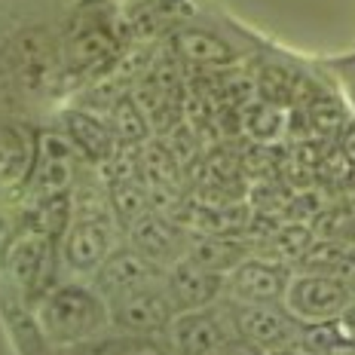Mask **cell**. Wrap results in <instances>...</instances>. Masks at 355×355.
<instances>
[{"instance_id": "obj_11", "label": "cell", "mask_w": 355, "mask_h": 355, "mask_svg": "<svg viewBox=\"0 0 355 355\" xmlns=\"http://www.w3.org/2000/svg\"><path fill=\"white\" fill-rule=\"evenodd\" d=\"M40 135L12 120H0V190H19L31 184Z\"/></svg>"}, {"instance_id": "obj_6", "label": "cell", "mask_w": 355, "mask_h": 355, "mask_svg": "<svg viewBox=\"0 0 355 355\" xmlns=\"http://www.w3.org/2000/svg\"><path fill=\"white\" fill-rule=\"evenodd\" d=\"M120 55V37H116L114 25L95 19L80 16L73 21L64 40V62L71 71H98L107 68L114 58Z\"/></svg>"}, {"instance_id": "obj_5", "label": "cell", "mask_w": 355, "mask_h": 355, "mask_svg": "<svg viewBox=\"0 0 355 355\" xmlns=\"http://www.w3.org/2000/svg\"><path fill=\"white\" fill-rule=\"evenodd\" d=\"M166 266L153 263L150 257H144L138 248H116L105 257V263L95 270V291L107 300H116L123 294H132L138 288H150L157 285V279H162Z\"/></svg>"}, {"instance_id": "obj_21", "label": "cell", "mask_w": 355, "mask_h": 355, "mask_svg": "<svg viewBox=\"0 0 355 355\" xmlns=\"http://www.w3.org/2000/svg\"><path fill=\"white\" fill-rule=\"evenodd\" d=\"M141 178L147 181V187L157 190H175L178 187V172H181V162L175 159V153L168 150V144H144L141 153Z\"/></svg>"}, {"instance_id": "obj_8", "label": "cell", "mask_w": 355, "mask_h": 355, "mask_svg": "<svg viewBox=\"0 0 355 355\" xmlns=\"http://www.w3.org/2000/svg\"><path fill=\"white\" fill-rule=\"evenodd\" d=\"M233 315H220L214 306L205 309H184L168 324L175 355H209L218 349L224 340H230Z\"/></svg>"}, {"instance_id": "obj_28", "label": "cell", "mask_w": 355, "mask_h": 355, "mask_svg": "<svg viewBox=\"0 0 355 355\" xmlns=\"http://www.w3.org/2000/svg\"><path fill=\"white\" fill-rule=\"evenodd\" d=\"M340 157L346 159V166L355 168V123H346L340 129Z\"/></svg>"}, {"instance_id": "obj_26", "label": "cell", "mask_w": 355, "mask_h": 355, "mask_svg": "<svg viewBox=\"0 0 355 355\" xmlns=\"http://www.w3.org/2000/svg\"><path fill=\"white\" fill-rule=\"evenodd\" d=\"M120 355H168V352L153 337H129L125 343H120Z\"/></svg>"}, {"instance_id": "obj_29", "label": "cell", "mask_w": 355, "mask_h": 355, "mask_svg": "<svg viewBox=\"0 0 355 355\" xmlns=\"http://www.w3.org/2000/svg\"><path fill=\"white\" fill-rule=\"evenodd\" d=\"M73 355H120V343H110V340H105V343H77V349H73Z\"/></svg>"}, {"instance_id": "obj_22", "label": "cell", "mask_w": 355, "mask_h": 355, "mask_svg": "<svg viewBox=\"0 0 355 355\" xmlns=\"http://www.w3.org/2000/svg\"><path fill=\"white\" fill-rule=\"evenodd\" d=\"M242 125L254 141H272V138L282 135V125H285V116H282V107L272 105V101H251L242 114Z\"/></svg>"}, {"instance_id": "obj_10", "label": "cell", "mask_w": 355, "mask_h": 355, "mask_svg": "<svg viewBox=\"0 0 355 355\" xmlns=\"http://www.w3.org/2000/svg\"><path fill=\"white\" fill-rule=\"evenodd\" d=\"M166 291L172 294L178 313H184V309H205V306H214L220 294L227 291V279L224 272L205 270V266H199L196 261H190L184 254L181 261L166 270Z\"/></svg>"}, {"instance_id": "obj_30", "label": "cell", "mask_w": 355, "mask_h": 355, "mask_svg": "<svg viewBox=\"0 0 355 355\" xmlns=\"http://www.w3.org/2000/svg\"><path fill=\"white\" fill-rule=\"evenodd\" d=\"M6 230H10V227H6V220L0 218V254H3L6 245H10V233H6Z\"/></svg>"}, {"instance_id": "obj_3", "label": "cell", "mask_w": 355, "mask_h": 355, "mask_svg": "<svg viewBox=\"0 0 355 355\" xmlns=\"http://www.w3.org/2000/svg\"><path fill=\"white\" fill-rule=\"evenodd\" d=\"M233 328L266 355H282L300 340V324L291 309L279 303H233Z\"/></svg>"}, {"instance_id": "obj_19", "label": "cell", "mask_w": 355, "mask_h": 355, "mask_svg": "<svg viewBox=\"0 0 355 355\" xmlns=\"http://www.w3.org/2000/svg\"><path fill=\"white\" fill-rule=\"evenodd\" d=\"M110 129H114L120 144L138 147L147 141L153 125L141 110V105L135 101V95H120V98H114V105H110Z\"/></svg>"}, {"instance_id": "obj_24", "label": "cell", "mask_w": 355, "mask_h": 355, "mask_svg": "<svg viewBox=\"0 0 355 355\" xmlns=\"http://www.w3.org/2000/svg\"><path fill=\"white\" fill-rule=\"evenodd\" d=\"M309 123H313L315 132H322V135H331V132H340L346 125V116H343V107L337 105V101L331 98H315L313 105L306 110Z\"/></svg>"}, {"instance_id": "obj_4", "label": "cell", "mask_w": 355, "mask_h": 355, "mask_svg": "<svg viewBox=\"0 0 355 355\" xmlns=\"http://www.w3.org/2000/svg\"><path fill=\"white\" fill-rule=\"evenodd\" d=\"M175 315H178V306L172 294L159 285L138 288V291L110 300V324L129 337L162 334L175 322Z\"/></svg>"}, {"instance_id": "obj_9", "label": "cell", "mask_w": 355, "mask_h": 355, "mask_svg": "<svg viewBox=\"0 0 355 355\" xmlns=\"http://www.w3.org/2000/svg\"><path fill=\"white\" fill-rule=\"evenodd\" d=\"M73 153L77 147L68 135H53L43 132L40 135V153H37V166L31 175V199H53L71 193L73 184Z\"/></svg>"}, {"instance_id": "obj_23", "label": "cell", "mask_w": 355, "mask_h": 355, "mask_svg": "<svg viewBox=\"0 0 355 355\" xmlns=\"http://www.w3.org/2000/svg\"><path fill=\"white\" fill-rule=\"evenodd\" d=\"M257 95L263 101H272V105H288L297 95V77L285 68H263L261 77H257Z\"/></svg>"}, {"instance_id": "obj_25", "label": "cell", "mask_w": 355, "mask_h": 355, "mask_svg": "<svg viewBox=\"0 0 355 355\" xmlns=\"http://www.w3.org/2000/svg\"><path fill=\"white\" fill-rule=\"evenodd\" d=\"M279 251H282L285 257H303L309 251V242H313V236H309L306 227L300 224H291L285 227V230H279Z\"/></svg>"}, {"instance_id": "obj_18", "label": "cell", "mask_w": 355, "mask_h": 355, "mask_svg": "<svg viewBox=\"0 0 355 355\" xmlns=\"http://www.w3.org/2000/svg\"><path fill=\"white\" fill-rule=\"evenodd\" d=\"M187 257L196 261L205 270L214 272H230L233 266H239L245 261V248L236 245L230 239H220V236H199V239L187 242Z\"/></svg>"}, {"instance_id": "obj_7", "label": "cell", "mask_w": 355, "mask_h": 355, "mask_svg": "<svg viewBox=\"0 0 355 355\" xmlns=\"http://www.w3.org/2000/svg\"><path fill=\"white\" fill-rule=\"evenodd\" d=\"M288 270L282 263L245 257L239 266L227 272V294L233 303H279L288 291Z\"/></svg>"}, {"instance_id": "obj_31", "label": "cell", "mask_w": 355, "mask_h": 355, "mask_svg": "<svg viewBox=\"0 0 355 355\" xmlns=\"http://www.w3.org/2000/svg\"><path fill=\"white\" fill-rule=\"evenodd\" d=\"M349 92H352V101H355V73L349 77Z\"/></svg>"}, {"instance_id": "obj_20", "label": "cell", "mask_w": 355, "mask_h": 355, "mask_svg": "<svg viewBox=\"0 0 355 355\" xmlns=\"http://www.w3.org/2000/svg\"><path fill=\"white\" fill-rule=\"evenodd\" d=\"M110 209H114L116 220L123 227H132L138 218H144L147 211H153L150 190L141 184V178H125V181H114L107 187Z\"/></svg>"}, {"instance_id": "obj_14", "label": "cell", "mask_w": 355, "mask_h": 355, "mask_svg": "<svg viewBox=\"0 0 355 355\" xmlns=\"http://www.w3.org/2000/svg\"><path fill=\"white\" fill-rule=\"evenodd\" d=\"M107 220L101 218H73L64 239V261L77 272H95L110 254Z\"/></svg>"}, {"instance_id": "obj_12", "label": "cell", "mask_w": 355, "mask_h": 355, "mask_svg": "<svg viewBox=\"0 0 355 355\" xmlns=\"http://www.w3.org/2000/svg\"><path fill=\"white\" fill-rule=\"evenodd\" d=\"M55 239L49 233L37 230V227H21V230L10 239V245L3 251V266L10 282L28 291L37 285V279L43 276V266L49 261V251H53Z\"/></svg>"}, {"instance_id": "obj_13", "label": "cell", "mask_w": 355, "mask_h": 355, "mask_svg": "<svg viewBox=\"0 0 355 355\" xmlns=\"http://www.w3.org/2000/svg\"><path fill=\"white\" fill-rule=\"evenodd\" d=\"M129 242L132 248H138L144 257H150L153 263L166 266V270L187 254V239H184L181 227L159 211H147L144 218H138L129 227Z\"/></svg>"}, {"instance_id": "obj_2", "label": "cell", "mask_w": 355, "mask_h": 355, "mask_svg": "<svg viewBox=\"0 0 355 355\" xmlns=\"http://www.w3.org/2000/svg\"><path fill=\"white\" fill-rule=\"evenodd\" d=\"M355 300V288L337 272H303L288 282L285 306L297 322H337Z\"/></svg>"}, {"instance_id": "obj_17", "label": "cell", "mask_w": 355, "mask_h": 355, "mask_svg": "<svg viewBox=\"0 0 355 355\" xmlns=\"http://www.w3.org/2000/svg\"><path fill=\"white\" fill-rule=\"evenodd\" d=\"M49 73H53V49H49L46 37L40 31L21 34L16 43V77L28 92H40L49 86Z\"/></svg>"}, {"instance_id": "obj_15", "label": "cell", "mask_w": 355, "mask_h": 355, "mask_svg": "<svg viewBox=\"0 0 355 355\" xmlns=\"http://www.w3.org/2000/svg\"><path fill=\"white\" fill-rule=\"evenodd\" d=\"M64 132H68L73 147H77L89 162H101V166H105V162L114 157L116 147H120L110 123H101L98 116L89 114V110H68V114H64Z\"/></svg>"}, {"instance_id": "obj_1", "label": "cell", "mask_w": 355, "mask_h": 355, "mask_svg": "<svg viewBox=\"0 0 355 355\" xmlns=\"http://www.w3.org/2000/svg\"><path fill=\"white\" fill-rule=\"evenodd\" d=\"M43 334L58 346H77L95 340L110 322V306L98 291L86 285H62L37 309Z\"/></svg>"}, {"instance_id": "obj_27", "label": "cell", "mask_w": 355, "mask_h": 355, "mask_svg": "<svg viewBox=\"0 0 355 355\" xmlns=\"http://www.w3.org/2000/svg\"><path fill=\"white\" fill-rule=\"evenodd\" d=\"M209 355H266L261 346H254V343H248L245 337H230V340H224V343L218 346L214 352H209Z\"/></svg>"}, {"instance_id": "obj_16", "label": "cell", "mask_w": 355, "mask_h": 355, "mask_svg": "<svg viewBox=\"0 0 355 355\" xmlns=\"http://www.w3.org/2000/svg\"><path fill=\"white\" fill-rule=\"evenodd\" d=\"M175 53L190 64L199 68H230L236 62V49L227 40H220L211 31H199V28H181L172 37Z\"/></svg>"}]
</instances>
